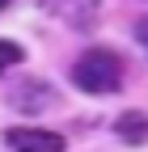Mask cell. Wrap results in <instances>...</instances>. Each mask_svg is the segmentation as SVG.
<instances>
[{"instance_id":"cell-3","label":"cell","mask_w":148,"mask_h":152,"mask_svg":"<svg viewBox=\"0 0 148 152\" xmlns=\"http://www.w3.org/2000/svg\"><path fill=\"white\" fill-rule=\"evenodd\" d=\"M114 131H119L127 144H144L148 140V114H123Z\"/></svg>"},{"instance_id":"cell-1","label":"cell","mask_w":148,"mask_h":152,"mask_svg":"<svg viewBox=\"0 0 148 152\" xmlns=\"http://www.w3.org/2000/svg\"><path fill=\"white\" fill-rule=\"evenodd\" d=\"M68 80L76 85L81 93H93V97H102V93H119V85H123V59H119L114 51L93 47V51H85L81 59L68 68Z\"/></svg>"},{"instance_id":"cell-5","label":"cell","mask_w":148,"mask_h":152,"mask_svg":"<svg viewBox=\"0 0 148 152\" xmlns=\"http://www.w3.org/2000/svg\"><path fill=\"white\" fill-rule=\"evenodd\" d=\"M0 9H9V0H0Z\"/></svg>"},{"instance_id":"cell-2","label":"cell","mask_w":148,"mask_h":152,"mask_svg":"<svg viewBox=\"0 0 148 152\" xmlns=\"http://www.w3.org/2000/svg\"><path fill=\"white\" fill-rule=\"evenodd\" d=\"M4 144L13 152H64V135L59 131H42V127H9Z\"/></svg>"},{"instance_id":"cell-4","label":"cell","mask_w":148,"mask_h":152,"mask_svg":"<svg viewBox=\"0 0 148 152\" xmlns=\"http://www.w3.org/2000/svg\"><path fill=\"white\" fill-rule=\"evenodd\" d=\"M21 59H26V51L17 47V42H9V38H0V72H4V68H17Z\"/></svg>"}]
</instances>
